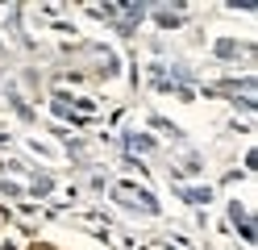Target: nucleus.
<instances>
[{
	"mask_svg": "<svg viewBox=\"0 0 258 250\" xmlns=\"http://www.w3.org/2000/svg\"><path fill=\"white\" fill-rule=\"evenodd\" d=\"M112 196H117V200H125V205H138L142 213H154V209H158V205H154V196H146V192H134V188H117Z\"/></svg>",
	"mask_w": 258,
	"mask_h": 250,
	"instance_id": "1",
	"label": "nucleus"
},
{
	"mask_svg": "<svg viewBox=\"0 0 258 250\" xmlns=\"http://www.w3.org/2000/svg\"><path fill=\"white\" fill-rule=\"evenodd\" d=\"M183 200H196V205H204L208 192H204V188H183Z\"/></svg>",
	"mask_w": 258,
	"mask_h": 250,
	"instance_id": "2",
	"label": "nucleus"
}]
</instances>
